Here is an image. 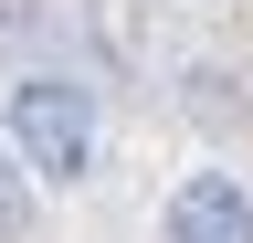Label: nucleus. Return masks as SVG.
<instances>
[{
    "mask_svg": "<svg viewBox=\"0 0 253 243\" xmlns=\"http://www.w3.org/2000/svg\"><path fill=\"white\" fill-rule=\"evenodd\" d=\"M11 148H21V169L32 180H84L95 169V96L84 85H63V74H32L11 85Z\"/></svg>",
    "mask_w": 253,
    "mask_h": 243,
    "instance_id": "nucleus-1",
    "label": "nucleus"
},
{
    "mask_svg": "<svg viewBox=\"0 0 253 243\" xmlns=\"http://www.w3.org/2000/svg\"><path fill=\"white\" fill-rule=\"evenodd\" d=\"M169 243H253V201H243V180H179V201H169Z\"/></svg>",
    "mask_w": 253,
    "mask_h": 243,
    "instance_id": "nucleus-2",
    "label": "nucleus"
},
{
    "mask_svg": "<svg viewBox=\"0 0 253 243\" xmlns=\"http://www.w3.org/2000/svg\"><path fill=\"white\" fill-rule=\"evenodd\" d=\"M32 233V191H21V169L0 159V243H21Z\"/></svg>",
    "mask_w": 253,
    "mask_h": 243,
    "instance_id": "nucleus-3",
    "label": "nucleus"
}]
</instances>
